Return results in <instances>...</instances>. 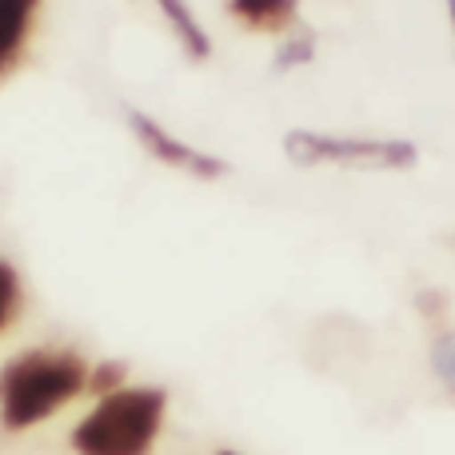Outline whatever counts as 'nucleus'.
Returning a JSON list of instances; mask_svg holds the SVG:
<instances>
[{
	"instance_id": "14",
	"label": "nucleus",
	"mask_w": 455,
	"mask_h": 455,
	"mask_svg": "<svg viewBox=\"0 0 455 455\" xmlns=\"http://www.w3.org/2000/svg\"><path fill=\"white\" fill-rule=\"evenodd\" d=\"M216 455H240V451H216Z\"/></svg>"
},
{
	"instance_id": "5",
	"label": "nucleus",
	"mask_w": 455,
	"mask_h": 455,
	"mask_svg": "<svg viewBox=\"0 0 455 455\" xmlns=\"http://www.w3.org/2000/svg\"><path fill=\"white\" fill-rule=\"evenodd\" d=\"M40 0H0V84L16 76L36 32Z\"/></svg>"
},
{
	"instance_id": "10",
	"label": "nucleus",
	"mask_w": 455,
	"mask_h": 455,
	"mask_svg": "<svg viewBox=\"0 0 455 455\" xmlns=\"http://www.w3.org/2000/svg\"><path fill=\"white\" fill-rule=\"evenodd\" d=\"M128 384V363L124 360H104V363H92L88 371V395H108V392H120Z\"/></svg>"
},
{
	"instance_id": "9",
	"label": "nucleus",
	"mask_w": 455,
	"mask_h": 455,
	"mask_svg": "<svg viewBox=\"0 0 455 455\" xmlns=\"http://www.w3.org/2000/svg\"><path fill=\"white\" fill-rule=\"evenodd\" d=\"M315 60V32H307L299 24L296 32L280 36V48H275V72H291V68H304V64Z\"/></svg>"
},
{
	"instance_id": "1",
	"label": "nucleus",
	"mask_w": 455,
	"mask_h": 455,
	"mask_svg": "<svg viewBox=\"0 0 455 455\" xmlns=\"http://www.w3.org/2000/svg\"><path fill=\"white\" fill-rule=\"evenodd\" d=\"M92 363L76 347H24L0 368V424L4 432H28V427L52 419L68 408L76 395L88 392Z\"/></svg>"
},
{
	"instance_id": "13",
	"label": "nucleus",
	"mask_w": 455,
	"mask_h": 455,
	"mask_svg": "<svg viewBox=\"0 0 455 455\" xmlns=\"http://www.w3.org/2000/svg\"><path fill=\"white\" fill-rule=\"evenodd\" d=\"M448 16H451V36H455V0H448Z\"/></svg>"
},
{
	"instance_id": "11",
	"label": "nucleus",
	"mask_w": 455,
	"mask_h": 455,
	"mask_svg": "<svg viewBox=\"0 0 455 455\" xmlns=\"http://www.w3.org/2000/svg\"><path fill=\"white\" fill-rule=\"evenodd\" d=\"M432 368L440 376V384L455 395V328H443L432 339Z\"/></svg>"
},
{
	"instance_id": "3",
	"label": "nucleus",
	"mask_w": 455,
	"mask_h": 455,
	"mask_svg": "<svg viewBox=\"0 0 455 455\" xmlns=\"http://www.w3.org/2000/svg\"><path fill=\"white\" fill-rule=\"evenodd\" d=\"M283 152L299 168H355V172H411L419 164V144L408 136H355L291 128Z\"/></svg>"
},
{
	"instance_id": "7",
	"label": "nucleus",
	"mask_w": 455,
	"mask_h": 455,
	"mask_svg": "<svg viewBox=\"0 0 455 455\" xmlns=\"http://www.w3.org/2000/svg\"><path fill=\"white\" fill-rule=\"evenodd\" d=\"M228 16L248 32L288 36L299 28V0H228Z\"/></svg>"
},
{
	"instance_id": "6",
	"label": "nucleus",
	"mask_w": 455,
	"mask_h": 455,
	"mask_svg": "<svg viewBox=\"0 0 455 455\" xmlns=\"http://www.w3.org/2000/svg\"><path fill=\"white\" fill-rule=\"evenodd\" d=\"M160 12V20H164V28L172 32V40L180 44V52L188 56L192 64H208L216 52L212 44V32L204 28V20L196 16V8L188 4V0H152Z\"/></svg>"
},
{
	"instance_id": "8",
	"label": "nucleus",
	"mask_w": 455,
	"mask_h": 455,
	"mask_svg": "<svg viewBox=\"0 0 455 455\" xmlns=\"http://www.w3.org/2000/svg\"><path fill=\"white\" fill-rule=\"evenodd\" d=\"M20 312H24V280L12 259L0 256V336L20 320Z\"/></svg>"
},
{
	"instance_id": "4",
	"label": "nucleus",
	"mask_w": 455,
	"mask_h": 455,
	"mask_svg": "<svg viewBox=\"0 0 455 455\" xmlns=\"http://www.w3.org/2000/svg\"><path fill=\"white\" fill-rule=\"evenodd\" d=\"M124 120H128V128H132L136 144H140V148L148 152V156L156 160V164L172 168V172L188 176V180L216 184V180H224V176L232 172L224 156H216V152L188 144L184 136H176L172 128L164 124V120L148 116L144 108H128V112H124Z\"/></svg>"
},
{
	"instance_id": "2",
	"label": "nucleus",
	"mask_w": 455,
	"mask_h": 455,
	"mask_svg": "<svg viewBox=\"0 0 455 455\" xmlns=\"http://www.w3.org/2000/svg\"><path fill=\"white\" fill-rule=\"evenodd\" d=\"M168 416V395L148 384H124L108 392L72 427L76 455H152Z\"/></svg>"
},
{
	"instance_id": "12",
	"label": "nucleus",
	"mask_w": 455,
	"mask_h": 455,
	"mask_svg": "<svg viewBox=\"0 0 455 455\" xmlns=\"http://www.w3.org/2000/svg\"><path fill=\"white\" fill-rule=\"evenodd\" d=\"M419 307L427 312V320H440L443 315V296L435 288H427V291H419Z\"/></svg>"
}]
</instances>
